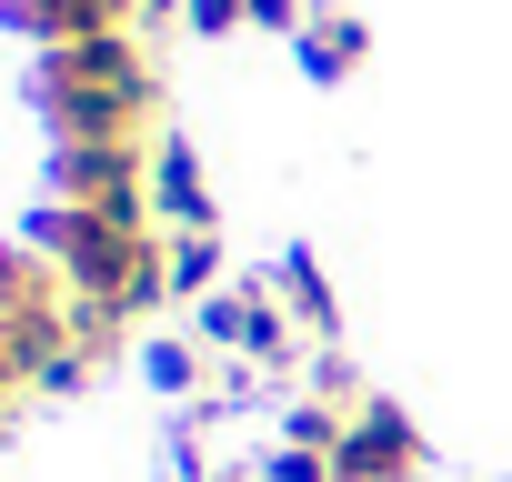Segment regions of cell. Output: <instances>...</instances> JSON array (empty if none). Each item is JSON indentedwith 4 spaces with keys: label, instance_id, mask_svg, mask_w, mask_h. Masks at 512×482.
<instances>
[{
    "label": "cell",
    "instance_id": "7",
    "mask_svg": "<svg viewBox=\"0 0 512 482\" xmlns=\"http://www.w3.org/2000/svg\"><path fill=\"white\" fill-rule=\"evenodd\" d=\"M41 312H71V282H61V262L41 252H21V241H0V322H41Z\"/></svg>",
    "mask_w": 512,
    "mask_h": 482
},
{
    "label": "cell",
    "instance_id": "14",
    "mask_svg": "<svg viewBox=\"0 0 512 482\" xmlns=\"http://www.w3.org/2000/svg\"><path fill=\"white\" fill-rule=\"evenodd\" d=\"M251 21H262V31H302V21H312V0H251Z\"/></svg>",
    "mask_w": 512,
    "mask_h": 482
},
{
    "label": "cell",
    "instance_id": "10",
    "mask_svg": "<svg viewBox=\"0 0 512 482\" xmlns=\"http://www.w3.org/2000/svg\"><path fill=\"white\" fill-rule=\"evenodd\" d=\"M171 292L211 302L221 292V231H171Z\"/></svg>",
    "mask_w": 512,
    "mask_h": 482
},
{
    "label": "cell",
    "instance_id": "3",
    "mask_svg": "<svg viewBox=\"0 0 512 482\" xmlns=\"http://www.w3.org/2000/svg\"><path fill=\"white\" fill-rule=\"evenodd\" d=\"M191 322H201V342L241 352L251 372H282L292 362V312H282L272 282H221L211 302H191Z\"/></svg>",
    "mask_w": 512,
    "mask_h": 482
},
{
    "label": "cell",
    "instance_id": "4",
    "mask_svg": "<svg viewBox=\"0 0 512 482\" xmlns=\"http://www.w3.org/2000/svg\"><path fill=\"white\" fill-rule=\"evenodd\" d=\"M422 462H432V442L412 432V412L402 402H362L352 422H342V442H332V472L342 482H422Z\"/></svg>",
    "mask_w": 512,
    "mask_h": 482
},
{
    "label": "cell",
    "instance_id": "2",
    "mask_svg": "<svg viewBox=\"0 0 512 482\" xmlns=\"http://www.w3.org/2000/svg\"><path fill=\"white\" fill-rule=\"evenodd\" d=\"M51 201H81V211H151V141H61Z\"/></svg>",
    "mask_w": 512,
    "mask_h": 482
},
{
    "label": "cell",
    "instance_id": "1",
    "mask_svg": "<svg viewBox=\"0 0 512 482\" xmlns=\"http://www.w3.org/2000/svg\"><path fill=\"white\" fill-rule=\"evenodd\" d=\"M41 111L61 141H151V111H161V71L131 31H101V41H61L41 51Z\"/></svg>",
    "mask_w": 512,
    "mask_h": 482
},
{
    "label": "cell",
    "instance_id": "11",
    "mask_svg": "<svg viewBox=\"0 0 512 482\" xmlns=\"http://www.w3.org/2000/svg\"><path fill=\"white\" fill-rule=\"evenodd\" d=\"M141 372H151L161 392H191V382H201V352H191V342H151V352H141Z\"/></svg>",
    "mask_w": 512,
    "mask_h": 482
},
{
    "label": "cell",
    "instance_id": "9",
    "mask_svg": "<svg viewBox=\"0 0 512 482\" xmlns=\"http://www.w3.org/2000/svg\"><path fill=\"white\" fill-rule=\"evenodd\" d=\"M272 292H282V312H292L312 342H332V332H342V302H332V282H322V262H312V252H292V262L272 272Z\"/></svg>",
    "mask_w": 512,
    "mask_h": 482
},
{
    "label": "cell",
    "instance_id": "8",
    "mask_svg": "<svg viewBox=\"0 0 512 482\" xmlns=\"http://www.w3.org/2000/svg\"><path fill=\"white\" fill-rule=\"evenodd\" d=\"M151 211H161V231H211V191H201L191 141H151Z\"/></svg>",
    "mask_w": 512,
    "mask_h": 482
},
{
    "label": "cell",
    "instance_id": "15",
    "mask_svg": "<svg viewBox=\"0 0 512 482\" xmlns=\"http://www.w3.org/2000/svg\"><path fill=\"white\" fill-rule=\"evenodd\" d=\"M201 482H251V472H201Z\"/></svg>",
    "mask_w": 512,
    "mask_h": 482
},
{
    "label": "cell",
    "instance_id": "13",
    "mask_svg": "<svg viewBox=\"0 0 512 482\" xmlns=\"http://www.w3.org/2000/svg\"><path fill=\"white\" fill-rule=\"evenodd\" d=\"M21 392H31V372H21V352H11V322H0V412H11Z\"/></svg>",
    "mask_w": 512,
    "mask_h": 482
},
{
    "label": "cell",
    "instance_id": "12",
    "mask_svg": "<svg viewBox=\"0 0 512 482\" xmlns=\"http://www.w3.org/2000/svg\"><path fill=\"white\" fill-rule=\"evenodd\" d=\"M181 21H191V31H241L251 0H181Z\"/></svg>",
    "mask_w": 512,
    "mask_h": 482
},
{
    "label": "cell",
    "instance_id": "6",
    "mask_svg": "<svg viewBox=\"0 0 512 482\" xmlns=\"http://www.w3.org/2000/svg\"><path fill=\"white\" fill-rule=\"evenodd\" d=\"M292 61H302L312 81H352V71L372 61V31L342 11V0H312V21L292 31Z\"/></svg>",
    "mask_w": 512,
    "mask_h": 482
},
{
    "label": "cell",
    "instance_id": "5",
    "mask_svg": "<svg viewBox=\"0 0 512 482\" xmlns=\"http://www.w3.org/2000/svg\"><path fill=\"white\" fill-rule=\"evenodd\" d=\"M131 11H141V0H0V21L31 31L41 51H61V41H101V31H131Z\"/></svg>",
    "mask_w": 512,
    "mask_h": 482
}]
</instances>
